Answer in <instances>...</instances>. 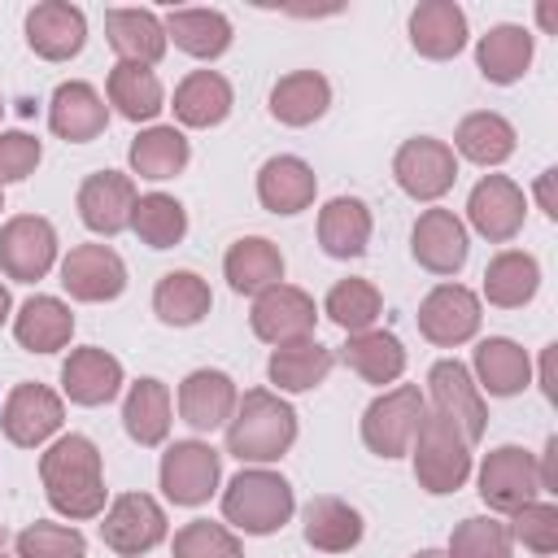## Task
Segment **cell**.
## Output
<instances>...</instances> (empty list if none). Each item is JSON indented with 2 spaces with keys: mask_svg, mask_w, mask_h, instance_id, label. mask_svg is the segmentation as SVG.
<instances>
[{
  "mask_svg": "<svg viewBox=\"0 0 558 558\" xmlns=\"http://www.w3.org/2000/svg\"><path fill=\"white\" fill-rule=\"evenodd\" d=\"M39 480H44V497L57 514H65V519L105 514V471H100L96 440H87L78 432L52 440L39 458Z\"/></svg>",
  "mask_w": 558,
  "mask_h": 558,
  "instance_id": "obj_1",
  "label": "cell"
},
{
  "mask_svg": "<svg viewBox=\"0 0 558 558\" xmlns=\"http://www.w3.org/2000/svg\"><path fill=\"white\" fill-rule=\"evenodd\" d=\"M296 440V410L270 392V388H248L235 401V414L227 418V453L240 462H275L292 449Z\"/></svg>",
  "mask_w": 558,
  "mask_h": 558,
  "instance_id": "obj_2",
  "label": "cell"
},
{
  "mask_svg": "<svg viewBox=\"0 0 558 558\" xmlns=\"http://www.w3.org/2000/svg\"><path fill=\"white\" fill-rule=\"evenodd\" d=\"M296 510V497H292V484L279 475V471H266V466H244L227 493H222V519L248 536H270L279 532Z\"/></svg>",
  "mask_w": 558,
  "mask_h": 558,
  "instance_id": "obj_3",
  "label": "cell"
},
{
  "mask_svg": "<svg viewBox=\"0 0 558 558\" xmlns=\"http://www.w3.org/2000/svg\"><path fill=\"white\" fill-rule=\"evenodd\" d=\"M410 458H414V480L423 493L445 497L458 493L471 475V445L466 436L436 410H423V423L410 440Z\"/></svg>",
  "mask_w": 558,
  "mask_h": 558,
  "instance_id": "obj_4",
  "label": "cell"
},
{
  "mask_svg": "<svg viewBox=\"0 0 558 558\" xmlns=\"http://www.w3.org/2000/svg\"><path fill=\"white\" fill-rule=\"evenodd\" d=\"M423 410H427V401H423V392L414 384H397L384 397H375L366 405V414H362V440H366V449L379 453V458L410 453V440H414V432L423 423Z\"/></svg>",
  "mask_w": 558,
  "mask_h": 558,
  "instance_id": "obj_5",
  "label": "cell"
},
{
  "mask_svg": "<svg viewBox=\"0 0 558 558\" xmlns=\"http://www.w3.org/2000/svg\"><path fill=\"white\" fill-rule=\"evenodd\" d=\"M161 493L174 506H205L222 475V453L205 440H174L161 453Z\"/></svg>",
  "mask_w": 558,
  "mask_h": 558,
  "instance_id": "obj_6",
  "label": "cell"
},
{
  "mask_svg": "<svg viewBox=\"0 0 558 558\" xmlns=\"http://www.w3.org/2000/svg\"><path fill=\"white\" fill-rule=\"evenodd\" d=\"M248 323H253V336L266 340V344H296V340H310L314 336V323H318V305L310 292L292 288V283H275L266 292L253 296V310H248Z\"/></svg>",
  "mask_w": 558,
  "mask_h": 558,
  "instance_id": "obj_7",
  "label": "cell"
},
{
  "mask_svg": "<svg viewBox=\"0 0 558 558\" xmlns=\"http://www.w3.org/2000/svg\"><path fill=\"white\" fill-rule=\"evenodd\" d=\"M392 174H397V187L414 201H440L453 179H458V157L445 140H432V135H414L397 148L392 157Z\"/></svg>",
  "mask_w": 558,
  "mask_h": 558,
  "instance_id": "obj_8",
  "label": "cell"
},
{
  "mask_svg": "<svg viewBox=\"0 0 558 558\" xmlns=\"http://www.w3.org/2000/svg\"><path fill=\"white\" fill-rule=\"evenodd\" d=\"M541 480H536V458L523 445H497L480 462V497L497 514H514L519 506L536 501Z\"/></svg>",
  "mask_w": 558,
  "mask_h": 558,
  "instance_id": "obj_9",
  "label": "cell"
},
{
  "mask_svg": "<svg viewBox=\"0 0 558 558\" xmlns=\"http://www.w3.org/2000/svg\"><path fill=\"white\" fill-rule=\"evenodd\" d=\"M100 541L118 558H140L166 541V510L148 493H122L100 519Z\"/></svg>",
  "mask_w": 558,
  "mask_h": 558,
  "instance_id": "obj_10",
  "label": "cell"
},
{
  "mask_svg": "<svg viewBox=\"0 0 558 558\" xmlns=\"http://www.w3.org/2000/svg\"><path fill=\"white\" fill-rule=\"evenodd\" d=\"M427 388H432V410L445 414L466 436V445H475L488 427V405H484V392L475 388L471 371L458 357H440L427 371Z\"/></svg>",
  "mask_w": 558,
  "mask_h": 558,
  "instance_id": "obj_11",
  "label": "cell"
},
{
  "mask_svg": "<svg viewBox=\"0 0 558 558\" xmlns=\"http://www.w3.org/2000/svg\"><path fill=\"white\" fill-rule=\"evenodd\" d=\"M57 262V231L39 214H17L0 227V270L17 283H35Z\"/></svg>",
  "mask_w": 558,
  "mask_h": 558,
  "instance_id": "obj_12",
  "label": "cell"
},
{
  "mask_svg": "<svg viewBox=\"0 0 558 558\" xmlns=\"http://www.w3.org/2000/svg\"><path fill=\"white\" fill-rule=\"evenodd\" d=\"M65 423V405L52 388L44 384H17L9 397H4V410H0V427L9 436V445L17 449H35L44 445L48 436H57Z\"/></svg>",
  "mask_w": 558,
  "mask_h": 558,
  "instance_id": "obj_13",
  "label": "cell"
},
{
  "mask_svg": "<svg viewBox=\"0 0 558 558\" xmlns=\"http://www.w3.org/2000/svg\"><path fill=\"white\" fill-rule=\"evenodd\" d=\"M480 296L462 283H436L418 305V331L440 349L466 344L480 331Z\"/></svg>",
  "mask_w": 558,
  "mask_h": 558,
  "instance_id": "obj_14",
  "label": "cell"
},
{
  "mask_svg": "<svg viewBox=\"0 0 558 558\" xmlns=\"http://www.w3.org/2000/svg\"><path fill=\"white\" fill-rule=\"evenodd\" d=\"M523 214H527L523 187H519L514 179H506V174H484V179L471 187V196H466V218H471V227H475L484 240H493V244L514 240L519 227H523Z\"/></svg>",
  "mask_w": 558,
  "mask_h": 558,
  "instance_id": "obj_15",
  "label": "cell"
},
{
  "mask_svg": "<svg viewBox=\"0 0 558 558\" xmlns=\"http://www.w3.org/2000/svg\"><path fill=\"white\" fill-rule=\"evenodd\" d=\"M61 288L74 301H113L126 288V262L109 244H74L61 262Z\"/></svg>",
  "mask_w": 558,
  "mask_h": 558,
  "instance_id": "obj_16",
  "label": "cell"
},
{
  "mask_svg": "<svg viewBox=\"0 0 558 558\" xmlns=\"http://www.w3.org/2000/svg\"><path fill=\"white\" fill-rule=\"evenodd\" d=\"M410 253L432 275H458L471 253L462 218L453 209H423L414 222V235H410Z\"/></svg>",
  "mask_w": 558,
  "mask_h": 558,
  "instance_id": "obj_17",
  "label": "cell"
},
{
  "mask_svg": "<svg viewBox=\"0 0 558 558\" xmlns=\"http://www.w3.org/2000/svg\"><path fill=\"white\" fill-rule=\"evenodd\" d=\"M26 44L44 57V61H70L83 52L87 44V17L78 4L65 0H39L26 13Z\"/></svg>",
  "mask_w": 558,
  "mask_h": 558,
  "instance_id": "obj_18",
  "label": "cell"
},
{
  "mask_svg": "<svg viewBox=\"0 0 558 558\" xmlns=\"http://www.w3.org/2000/svg\"><path fill=\"white\" fill-rule=\"evenodd\" d=\"M131 209H135V183L131 174L118 170H96L83 179L78 187V218L87 231L96 235H118L131 227Z\"/></svg>",
  "mask_w": 558,
  "mask_h": 558,
  "instance_id": "obj_19",
  "label": "cell"
},
{
  "mask_svg": "<svg viewBox=\"0 0 558 558\" xmlns=\"http://www.w3.org/2000/svg\"><path fill=\"white\" fill-rule=\"evenodd\" d=\"M105 122H109V105H105V96H100L92 83H83V78L61 83V87L52 92V100H48V126H52V135H61V140H70V144L96 140V135L105 131Z\"/></svg>",
  "mask_w": 558,
  "mask_h": 558,
  "instance_id": "obj_20",
  "label": "cell"
},
{
  "mask_svg": "<svg viewBox=\"0 0 558 558\" xmlns=\"http://www.w3.org/2000/svg\"><path fill=\"white\" fill-rule=\"evenodd\" d=\"M235 401H240V392H235V379H231L227 371L201 366V371H192V375L179 384V414H183V423L196 427V432L222 427V423L235 414Z\"/></svg>",
  "mask_w": 558,
  "mask_h": 558,
  "instance_id": "obj_21",
  "label": "cell"
},
{
  "mask_svg": "<svg viewBox=\"0 0 558 558\" xmlns=\"http://www.w3.org/2000/svg\"><path fill=\"white\" fill-rule=\"evenodd\" d=\"M105 35H109V48L118 52V61H131V65H157L166 57V26L157 13L148 9H109L105 13Z\"/></svg>",
  "mask_w": 558,
  "mask_h": 558,
  "instance_id": "obj_22",
  "label": "cell"
},
{
  "mask_svg": "<svg viewBox=\"0 0 558 558\" xmlns=\"http://www.w3.org/2000/svg\"><path fill=\"white\" fill-rule=\"evenodd\" d=\"M122 388V362L105 349H74L61 366V392L74 405H105Z\"/></svg>",
  "mask_w": 558,
  "mask_h": 558,
  "instance_id": "obj_23",
  "label": "cell"
},
{
  "mask_svg": "<svg viewBox=\"0 0 558 558\" xmlns=\"http://www.w3.org/2000/svg\"><path fill=\"white\" fill-rule=\"evenodd\" d=\"M410 44L418 57L449 61L466 48V13L453 0H423L410 13Z\"/></svg>",
  "mask_w": 558,
  "mask_h": 558,
  "instance_id": "obj_24",
  "label": "cell"
},
{
  "mask_svg": "<svg viewBox=\"0 0 558 558\" xmlns=\"http://www.w3.org/2000/svg\"><path fill=\"white\" fill-rule=\"evenodd\" d=\"M314 192H318L314 170H310L301 157H292V153L270 157V161L257 170V201H262V209H270V214H301V209L314 205Z\"/></svg>",
  "mask_w": 558,
  "mask_h": 558,
  "instance_id": "obj_25",
  "label": "cell"
},
{
  "mask_svg": "<svg viewBox=\"0 0 558 558\" xmlns=\"http://www.w3.org/2000/svg\"><path fill=\"white\" fill-rule=\"evenodd\" d=\"M532 52H536V39L527 26H514V22H501L493 26L488 35H480L475 44V65L488 83L506 87V83H519L532 65Z\"/></svg>",
  "mask_w": 558,
  "mask_h": 558,
  "instance_id": "obj_26",
  "label": "cell"
},
{
  "mask_svg": "<svg viewBox=\"0 0 558 558\" xmlns=\"http://www.w3.org/2000/svg\"><path fill=\"white\" fill-rule=\"evenodd\" d=\"M471 379L475 388H484L488 397H514L527 388L532 379V362L527 353L510 340V336H488L475 344V357H471Z\"/></svg>",
  "mask_w": 558,
  "mask_h": 558,
  "instance_id": "obj_27",
  "label": "cell"
},
{
  "mask_svg": "<svg viewBox=\"0 0 558 558\" xmlns=\"http://www.w3.org/2000/svg\"><path fill=\"white\" fill-rule=\"evenodd\" d=\"M222 275L231 283V292L240 296H257L266 288H275L283 279V253L279 244H270L266 235H244L227 248L222 257Z\"/></svg>",
  "mask_w": 558,
  "mask_h": 558,
  "instance_id": "obj_28",
  "label": "cell"
},
{
  "mask_svg": "<svg viewBox=\"0 0 558 558\" xmlns=\"http://www.w3.org/2000/svg\"><path fill=\"white\" fill-rule=\"evenodd\" d=\"M331 83L318 70H292L270 87V118L283 126H310L327 113Z\"/></svg>",
  "mask_w": 558,
  "mask_h": 558,
  "instance_id": "obj_29",
  "label": "cell"
},
{
  "mask_svg": "<svg viewBox=\"0 0 558 558\" xmlns=\"http://www.w3.org/2000/svg\"><path fill=\"white\" fill-rule=\"evenodd\" d=\"M318 244L327 257H362L371 244V209L357 196H336L318 209Z\"/></svg>",
  "mask_w": 558,
  "mask_h": 558,
  "instance_id": "obj_30",
  "label": "cell"
},
{
  "mask_svg": "<svg viewBox=\"0 0 558 558\" xmlns=\"http://www.w3.org/2000/svg\"><path fill=\"white\" fill-rule=\"evenodd\" d=\"M161 26L166 39H174V48H183L196 61H214L231 48V22L218 9H170Z\"/></svg>",
  "mask_w": 558,
  "mask_h": 558,
  "instance_id": "obj_31",
  "label": "cell"
},
{
  "mask_svg": "<svg viewBox=\"0 0 558 558\" xmlns=\"http://www.w3.org/2000/svg\"><path fill=\"white\" fill-rule=\"evenodd\" d=\"M13 336L22 349L31 353H57L70 344L74 336V314L65 301L57 296H31L17 314H13Z\"/></svg>",
  "mask_w": 558,
  "mask_h": 558,
  "instance_id": "obj_32",
  "label": "cell"
},
{
  "mask_svg": "<svg viewBox=\"0 0 558 558\" xmlns=\"http://www.w3.org/2000/svg\"><path fill=\"white\" fill-rule=\"evenodd\" d=\"M331 366H336V353L310 336L296 344H279L266 362V375L279 392H310L331 375Z\"/></svg>",
  "mask_w": 558,
  "mask_h": 558,
  "instance_id": "obj_33",
  "label": "cell"
},
{
  "mask_svg": "<svg viewBox=\"0 0 558 558\" xmlns=\"http://www.w3.org/2000/svg\"><path fill=\"white\" fill-rule=\"evenodd\" d=\"M305 545L318 554H349L362 541V514L344 497H314L305 506Z\"/></svg>",
  "mask_w": 558,
  "mask_h": 558,
  "instance_id": "obj_34",
  "label": "cell"
},
{
  "mask_svg": "<svg viewBox=\"0 0 558 558\" xmlns=\"http://www.w3.org/2000/svg\"><path fill=\"white\" fill-rule=\"evenodd\" d=\"M541 288V266L532 253H519V248H506L497 253L488 266H484V296L488 305L497 310H519L536 296Z\"/></svg>",
  "mask_w": 558,
  "mask_h": 558,
  "instance_id": "obj_35",
  "label": "cell"
},
{
  "mask_svg": "<svg viewBox=\"0 0 558 558\" xmlns=\"http://www.w3.org/2000/svg\"><path fill=\"white\" fill-rule=\"evenodd\" d=\"M209 305H214L209 283L196 270H170L153 288V314L166 327H196L209 314Z\"/></svg>",
  "mask_w": 558,
  "mask_h": 558,
  "instance_id": "obj_36",
  "label": "cell"
},
{
  "mask_svg": "<svg viewBox=\"0 0 558 558\" xmlns=\"http://www.w3.org/2000/svg\"><path fill=\"white\" fill-rule=\"evenodd\" d=\"M105 92H109V105L126 118V122H153L166 105L161 96V78L148 70V65H131V61H118L105 78Z\"/></svg>",
  "mask_w": 558,
  "mask_h": 558,
  "instance_id": "obj_37",
  "label": "cell"
},
{
  "mask_svg": "<svg viewBox=\"0 0 558 558\" xmlns=\"http://www.w3.org/2000/svg\"><path fill=\"white\" fill-rule=\"evenodd\" d=\"M231 113V83L218 70H192L174 87V118L183 126H218Z\"/></svg>",
  "mask_w": 558,
  "mask_h": 558,
  "instance_id": "obj_38",
  "label": "cell"
},
{
  "mask_svg": "<svg viewBox=\"0 0 558 558\" xmlns=\"http://www.w3.org/2000/svg\"><path fill=\"white\" fill-rule=\"evenodd\" d=\"M122 427L135 445H161L170 432V388L161 379H135L122 401Z\"/></svg>",
  "mask_w": 558,
  "mask_h": 558,
  "instance_id": "obj_39",
  "label": "cell"
},
{
  "mask_svg": "<svg viewBox=\"0 0 558 558\" xmlns=\"http://www.w3.org/2000/svg\"><path fill=\"white\" fill-rule=\"evenodd\" d=\"M126 157H131V170L140 179L161 183V179H174L187 166L192 148H187V135L179 126H148V131H140L131 140V153Z\"/></svg>",
  "mask_w": 558,
  "mask_h": 558,
  "instance_id": "obj_40",
  "label": "cell"
},
{
  "mask_svg": "<svg viewBox=\"0 0 558 558\" xmlns=\"http://www.w3.org/2000/svg\"><path fill=\"white\" fill-rule=\"evenodd\" d=\"M340 357H344V366L357 371L366 384H397L401 371H405V349H401V340H397L392 331H375V327L349 336V344L340 349Z\"/></svg>",
  "mask_w": 558,
  "mask_h": 558,
  "instance_id": "obj_41",
  "label": "cell"
},
{
  "mask_svg": "<svg viewBox=\"0 0 558 558\" xmlns=\"http://www.w3.org/2000/svg\"><path fill=\"white\" fill-rule=\"evenodd\" d=\"M453 148L475 166H501L514 153V126L493 109L466 113L453 131Z\"/></svg>",
  "mask_w": 558,
  "mask_h": 558,
  "instance_id": "obj_42",
  "label": "cell"
},
{
  "mask_svg": "<svg viewBox=\"0 0 558 558\" xmlns=\"http://www.w3.org/2000/svg\"><path fill=\"white\" fill-rule=\"evenodd\" d=\"M131 231L148 248H174L187 235V209L174 196H166V192H144V196H135Z\"/></svg>",
  "mask_w": 558,
  "mask_h": 558,
  "instance_id": "obj_43",
  "label": "cell"
},
{
  "mask_svg": "<svg viewBox=\"0 0 558 558\" xmlns=\"http://www.w3.org/2000/svg\"><path fill=\"white\" fill-rule=\"evenodd\" d=\"M323 314H327L340 331L357 336V331H371V327H375V318L384 314V296H379V288H375L371 279H340V283L327 292Z\"/></svg>",
  "mask_w": 558,
  "mask_h": 558,
  "instance_id": "obj_44",
  "label": "cell"
},
{
  "mask_svg": "<svg viewBox=\"0 0 558 558\" xmlns=\"http://www.w3.org/2000/svg\"><path fill=\"white\" fill-rule=\"evenodd\" d=\"M445 558H514L510 527L501 519H488V514L462 519L453 527V536H449V554Z\"/></svg>",
  "mask_w": 558,
  "mask_h": 558,
  "instance_id": "obj_45",
  "label": "cell"
},
{
  "mask_svg": "<svg viewBox=\"0 0 558 558\" xmlns=\"http://www.w3.org/2000/svg\"><path fill=\"white\" fill-rule=\"evenodd\" d=\"M174 558H244V545L235 541V532L227 523H209V519H192L174 532Z\"/></svg>",
  "mask_w": 558,
  "mask_h": 558,
  "instance_id": "obj_46",
  "label": "cell"
},
{
  "mask_svg": "<svg viewBox=\"0 0 558 558\" xmlns=\"http://www.w3.org/2000/svg\"><path fill=\"white\" fill-rule=\"evenodd\" d=\"M17 558H87V541L65 523H31L17 532Z\"/></svg>",
  "mask_w": 558,
  "mask_h": 558,
  "instance_id": "obj_47",
  "label": "cell"
},
{
  "mask_svg": "<svg viewBox=\"0 0 558 558\" xmlns=\"http://www.w3.org/2000/svg\"><path fill=\"white\" fill-rule=\"evenodd\" d=\"M510 541H519L532 554H554L558 549V506L554 501H527L514 510Z\"/></svg>",
  "mask_w": 558,
  "mask_h": 558,
  "instance_id": "obj_48",
  "label": "cell"
},
{
  "mask_svg": "<svg viewBox=\"0 0 558 558\" xmlns=\"http://www.w3.org/2000/svg\"><path fill=\"white\" fill-rule=\"evenodd\" d=\"M44 148L35 135L26 131H0V187L4 183H22L35 166H39Z\"/></svg>",
  "mask_w": 558,
  "mask_h": 558,
  "instance_id": "obj_49",
  "label": "cell"
},
{
  "mask_svg": "<svg viewBox=\"0 0 558 558\" xmlns=\"http://www.w3.org/2000/svg\"><path fill=\"white\" fill-rule=\"evenodd\" d=\"M536 480H541V493H558V436H549L545 440V453H541V462H536Z\"/></svg>",
  "mask_w": 558,
  "mask_h": 558,
  "instance_id": "obj_50",
  "label": "cell"
},
{
  "mask_svg": "<svg viewBox=\"0 0 558 558\" xmlns=\"http://www.w3.org/2000/svg\"><path fill=\"white\" fill-rule=\"evenodd\" d=\"M554 179H558V170H545V174L536 179V201H541V209H545L549 218H558V201H554Z\"/></svg>",
  "mask_w": 558,
  "mask_h": 558,
  "instance_id": "obj_51",
  "label": "cell"
},
{
  "mask_svg": "<svg viewBox=\"0 0 558 558\" xmlns=\"http://www.w3.org/2000/svg\"><path fill=\"white\" fill-rule=\"evenodd\" d=\"M554 349H558V344H549V349H545V366H541V388H545V397H549V401H558V392H554V371H549Z\"/></svg>",
  "mask_w": 558,
  "mask_h": 558,
  "instance_id": "obj_52",
  "label": "cell"
},
{
  "mask_svg": "<svg viewBox=\"0 0 558 558\" xmlns=\"http://www.w3.org/2000/svg\"><path fill=\"white\" fill-rule=\"evenodd\" d=\"M9 310H13V301H9V288H4V283H0V323H4V318H9Z\"/></svg>",
  "mask_w": 558,
  "mask_h": 558,
  "instance_id": "obj_53",
  "label": "cell"
},
{
  "mask_svg": "<svg viewBox=\"0 0 558 558\" xmlns=\"http://www.w3.org/2000/svg\"><path fill=\"white\" fill-rule=\"evenodd\" d=\"M414 558H445V554H440V549H418Z\"/></svg>",
  "mask_w": 558,
  "mask_h": 558,
  "instance_id": "obj_54",
  "label": "cell"
},
{
  "mask_svg": "<svg viewBox=\"0 0 558 558\" xmlns=\"http://www.w3.org/2000/svg\"><path fill=\"white\" fill-rule=\"evenodd\" d=\"M0 549H4V523H0Z\"/></svg>",
  "mask_w": 558,
  "mask_h": 558,
  "instance_id": "obj_55",
  "label": "cell"
},
{
  "mask_svg": "<svg viewBox=\"0 0 558 558\" xmlns=\"http://www.w3.org/2000/svg\"><path fill=\"white\" fill-rule=\"evenodd\" d=\"M0 209H4V196H0Z\"/></svg>",
  "mask_w": 558,
  "mask_h": 558,
  "instance_id": "obj_56",
  "label": "cell"
},
{
  "mask_svg": "<svg viewBox=\"0 0 558 558\" xmlns=\"http://www.w3.org/2000/svg\"><path fill=\"white\" fill-rule=\"evenodd\" d=\"M0 113H4V100H0Z\"/></svg>",
  "mask_w": 558,
  "mask_h": 558,
  "instance_id": "obj_57",
  "label": "cell"
},
{
  "mask_svg": "<svg viewBox=\"0 0 558 558\" xmlns=\"http://www.w3.org/2000/svg\"><path fill=\"white\" fill-rule=\"evenodd\" d=\"M0 558H4V549H0Z\"/></svg>",
  "mask_w": 558,
  "mask_h": 558,
  "instance_id": "obj_58",
  "label": "cell"
}]
</instances>
